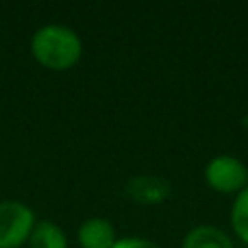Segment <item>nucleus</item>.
Returning a JSON list of instances; mask_svg holds the SVG:
<instances>
[{
	"label": "nucleus",
	"mask_w": 248,
	"mask_h": 248,
	"mask_svg": "<svg viewBox=\"0 0 248 248\" xmlns=\"http://www.w3.org/2000/svg\"><path fill=\"white\" fill-rule=\"evenodd\" d=\"M113 248H161L157 242L148 240V237H137V235H131V237H120V240L113 244Z\"/></svg>",
	"instance_id": "1a4fd4ad"
},
{
	"label": "nucleus",
	"mask_w": 248,
	"mask_h": 248,
	"mask_svg": "<svg viewBox=\"0 0 248 248\" xmlns=\"http://www.w3.org/2000/svg\"><path fill=\"white\" fill-rule=\"evenodd\" d=\"M31 55L46 70L63 72L81 61L83 42L74 29L65 24H46L31 39Z\"/></svg>",
	"instance_id": "f257e3e1"
},
{
	"label": "nucleus",
	"mask_w": 248,
	"mask_h": 248,
	"mask_svg": "<svg viewBox=\"0 0 248 248\" xmlns=\"http://www.w3.org/2000/svg\"><path fill=\"white\" fill-rule=\"evenodd\" d=\"M77 240L81 248H113L118 235L107 218H87L78 227Z\"/></svg>",
	"instance_id": "39448f33"
},
{
	"label": "nucleus",
	"mask_w": 248,
	"mask_h": 248,
	"mask_svg": "<svg viewBox=\"0 0 248 248\" xmlns=\"http://www.w3.org/2000/svg\"><path fill=\"white\" fill-rule=\"evenodd\" d=\"M126 194L137 205L153 207L159 205V202H166L170 198L172 185L170 181L157 174H137L126 183Z\"/></svg>",
	"instance_id": "20e7f679"
},
{
	"label": "nucleus",
	"mask_w": 248,
	"mask_h": 248,
	"mask_svg": "<svg viewBox=\"0 0 248 248\" xmlns=\"http://www.w3.org/2000/svg\"><path fill=\"white\" fill-rule=\"evenodd\" d=\"M231 227L240 242L248 244V185L240 194H235L231 207Z\"/></svg>",
	"instance_id": "6e6552de"
},
{
	"label": "nucleus",
	"mask_w": 248,
	"mask_h": 248,
	"mask_svg": "<svg viewBox=\"0 0 248 248\" xmlns=\"http://www.w3.org/2000/svg\"><path fill=\"white\" fill-rule=\"evenodd\" d=\"M205 181L218 194H240L248 185V168L235 155H216L205 166Z\"/></svg>",
	"instance_id": "7ed1b4c3"
},
{
	"label": "nucleus",
	"mask_w": 248,
	"mask_h": 248,
	"mask_svg": "<svg viewBox=\"0 0 248 248\" xmlns=\"http://www.w3.org/2000/svg\"><path fill=\"white\" fill-rule=\"evenodd\" d=\"M37 218L26 202H0V248H22L29 242Z\"/></svg>",
	"instance_id": "f03ea898"
},
{
	"label": "nucleus",
	"mask_w": 248,
	"mask_h": 248,
	"mask_svg": "<svg viewBox=\"0 0 248 248\" xmlns=\"http://www.w3.org/2000/svg\"><path fill=\"white\" fill-rule=\"evenodd\" d=\"M242 122H244V126L248 128V116H246V118H244V120H242Z\"/></svg>",
	"instance_id": "9d476101"
},
{
	"label": "nucleus",
	"mask_w": 248,
	"mask_h": 248,
	"mask_svg": "<svg viewBox=\"0 0 248 248\" xmlns=\"http://www.w3.org/2000/svg\"><path fill=\"white\" fill-rule=\"evenodd\" d=\"M181 248H233V240L214 224H198L185 233Z\"/></svg>",
	"instance_id": "423d86ee"
},
{
	"label": "nucleus",
	"mask_w": 248,
	"mask_h": 248,
	"mask_svg": "<svg viewBox=\"0 0 248 248\" xmlns=\"http://www.w3.org/2000/svg\"><path fill=\"white\" fill-rule=\"evenodd\" d=\"M29 248H68V235L59 224L50 222V220H37L33 233H31Z\"/></svg>",
	"instance_id": "0eeeda50"
}]
</instances>
